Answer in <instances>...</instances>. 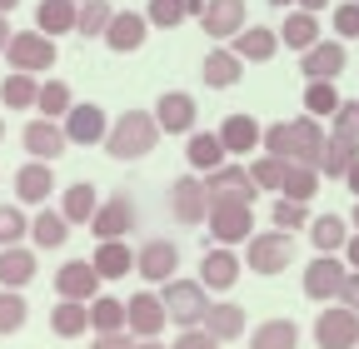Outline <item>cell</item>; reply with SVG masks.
Returning a JSON list of instances; mask_svg holds the SVG:
<instances>
[{"instance_id": "56", "label": "cell", "mask_w": 359, "mask_h": 349, "mask_svg": "<svg viewBox=\"0 0 359 349\" xmlns=\"http://www.w3.org/2000/svg\"><path fill=\"white\" fill-rule=\"evenodd\" d=\"M344 185H349V190H354V200H359V160L349 165V174H344Z\"/></svg>"}, {"instance_id": "44", "label": "cell", "mask_w": 359, "mask_h": 349, "mask_svg": "<svg viewBox=\"0 0 359 349\" xmlns=\"http://www.w3.org/2000/svg\"><path fill=\"white\" fill-rule=\"evenodd\" d=\"M25 320H30V304H25V294H20V289H0V334H15V329H25Z\"/></svg>"}, {"instance_id": "36", "label": "cell", "mask_w": 359, "mask_h": 349, "mask_svg": "<svg viewBox=\"0 0 359 349\" xmlns=\"http://www.w3.org/2000/svg\"><path fill=\"white\" fill-rule=\"evenodd\" d=\"M280 195H290V200H314L320 195V165H304V160H290V170H285V190Z\"/></svg>"}, {"instance_id": "11", "label": "cell", "mask_w": 359, "mask_h": 349, "mask_svg": "<svg viewBox=\"0 0 359 349\" xmlns=\"http://www.w3.org/2000/svg\"><path fill=\"white\" fill-rule=\"evenodd\" d=\"M200 25L210 30V40H235L250 25V6H245V0H210Z\"/></svg>"}, {"instance_id": "47", "label": "cell", "mask_w": 359, "mask_h": 349, "mask_svg": "<svg viewBox=\"0 0 359 349\" xmlns=\"http://www.w3.org/2000/svg\"><path fill=\"white\" fill-rule=\"evenodd\" d=\"M285 170H290V160H280V155H264V160H255V185L259 190H285Z\"/></svg>"}, {"instance_id": "22", "label": "cell", "mask_w": 359, "mask_h": 349, "mask_svg": "<svg viewBox=\"0 0 359 349\" xmlns=\"http://www.w3.org/2000/svg\"><path fill=\"white\" fill-rule=\"evenodd\" d=\"M80 25V0H40V11H35V30L45 35H70Z\"/></svg>"}, {"instance_id": "9", "label": "cell", "mask_w": 359, "mask_h": 349, "mask_svg": "<svg viewBox=\"0 0 359 349\" xmlns=\"http://www.w3.org/2000/svg\"><path fill=\"white\" fill-rule=\"evenodd\" d=\"M100 270H95V259H70V265H60L55 270V294L60 299H95V289H100Z\"/></svg>"}, {"instance_id": "33", "label": "cell", "mask_w": 359, "mask_h": 349, "mask_svg": "<svg viewBox=\"0 0 359 349\" xmlns=\"http://www.w3.org/2000/svg\"><path fill=\"white\" fill-rule=\"evenodd\" d=\"M30 240L40 245V249H60L65 240H70V220L60 210H40L35 220H30Z\"/></svg>"}, {"instance_id": "7", "label": "cell", "mask_w": 359, "mask_h": 349, "mask_svg": "<svg viewBox=\"0 0 359 349\" xmlns=\"http://www.w3.org/2000/svg\"><path fill=\"white\" fill-rule=\"evenodd\" d=\"M170 210L180 225H205L210 220V185L195 180V174H180L175 190H170Z\"/></svg>"}, {"instance_id": "43", "label": "cell", "mask_w": 359, "mask_h": 349, "mask_svg": "<svg viewBox=\"0 0 359 349\" xmlns=\"http://www.w3.org/2000/svg\"><path fill=\"white\" fill-rule=\"evenodd\" d=\"M70 105H75V100H70V85H65V80H45V85H40V100H35V110H40L45 120H60V115H70Z\"/></svg>"}, {"instance_id": "31", "label": "cell", "mask_w": 359, "mask_h": 349, "mask_svg": "<svg viewBox=\"0 0 359 349\" xmlns=\"http://www.w3.org/2000/svg\"><path fill=\"white\" fill-rule=\"evenodd\" d=\"M309 240L320 254H339L349 245V220H339V214H320V220H309Z\"/></svg>"}, {"instance_id": "27", "label": "cell", "mask_w": 359, "mask_h": 349, "mask_svg": "<svg viewBox=\"0 0 359 349\" xmlns=\"http://www.w3.org/2000/svg\"><path fill=\"white\" fill-rule=\"evenodd\" d=\"M219 140H224V150H230V155H250L255 145H264V130H259L250 115H224Z\"/></svg>"}, {"instance_id": "58", "label": "cell", "mask_w": 359, "mask_h": 349, "mask_svg": "<svg viewBox=\"0 0 359 349\" xmlns=\"http://www.w3.org/2000/svg\"><path fill=\"white\" fill-rule=\"evenodd\" d=\"M325 6H330V0H299V11H314V15H320Z\"/></svg>"}, {"instance_id": "29", "label": "cell", "mask_w": 359, "mask_h": 349, "mask_svg": "<svg viewBox=\"0 0 359 349\" xmlns=\"http://www.w3.org/2000/svg\"><path fill=\"white\" fill-rule=\"evenodd\" d=\"M354 160H359V140H349V135H330L325 150H320V174H330V180H344Z\"/></svg>"}, {"instance_id": "25", "label": "cell", "mask_w": 359, "mask_h": 349, "mask_svg": "<svg viewBox=\"0 0 359 349\" xmlns=\"http://www.w3.org/2000/svg\"><path fill=\"white\" fill-rule=\"evenodd\" d=\"M280 40L290 50H299V55L314 50V46H320V15H314V11H290L285 25H280Z\"/></svg>"}, {"instance_id": "14", "label": "cell", "mask_w": 359, "mask_h": 349, "mask_svg": "<svg viewBox=\"0 0 359 349\" xmlns=\"http://www.w3.org/2000/svg\"><path fill=\"white\" fill-rule=\"evenodd\" d=\"M205 185H210V200H250V205H255V195H259L255 174L240 170V165H230V160H224L219 170H210Z\"/></svg>"}, {"instance_id": "19", "label": "cell", "mask_w": 359, "mask_h": 349, "mask_svg": "<svg viewBox=\"0 0 359 349\" xmlns=\"http://www.w3.org/2000/svg\"><path fill=\"white\" fill-rule=\"evenodd\" d=\"M344 65H349V55H344V40H320L314 50H304V80H339L344 75Z\"/></svg>"}, {"instance_id": "21", "label": "cell", "mask_w": 359, "mask_h": 349, "mask_svg": "<svg viewBox=\"0 0 359 349\" xmlns=\"http://www.w3.org/2000/svg\"><path fill=\"white\" fill-rule=\"evenodd\" d=\"M50 185H55V174L45 160H30V165L15 170V200L20 205H45L50 200Z\"/></svg>"}, {"instance_id": "34", "label": "cell", "mask_w": 359, "mask_h": 349, "mask_svg": "<svg viewBox=\"0 0 359 349\" xmlns=\"http://www.w3.org/2000/svg\"><path fill=\"white\" fill-rule=\"evenodd\" d=\"M50 329H55L60 339H80V334L90 329V304H85V299L55 304V310H50Z\"/></svg>"}, {"instance_id": "28", "label": "cell", "mask_w": 359, "mask_h": 349, "mask_svg": "<svg viewBox=\"0 0 359 349\" xmlns=\"http://www.w3.org/2000/svg\"><path fill=\"white\" fill-rule=\"evenodd\" d=\"M185 160L195 165V170H219L224 160H230V150H224V140L215 135V130H195V135H190V145H185Z\"/></svg>"}, {"instance_id": "26", "label": "cell", "mask_w": 359, "mask_h": 349, "mask_svg": "<svg viewBox=\"0 0 359 349\" xmlns=\"http://www.w3.org/2000/svg\"><path fill=\"white\" fill-rule=\"evenodd\" d=\"M280 46H285V40L269 30V25H245V30L235 35V55H240V60H275Z\"/></svg>"}, {"instance_id": "1", "label": "cell", "mask_w": 359, "mask_h": 349, "mask_svg": "<svg viewBox=\"0 0 359 349\" xmlns=\"http://www.w3.org/2000/svg\"><path fill=\"white\" fill-rule=\"evenodd\" d=\"M160 120L150 115V110H125V115H115L110 120V135H105V150L115 155V160H145L155 145H160Z\"/></svg>"}, {"instance_id": "38", "label": "cell", "mask_w": 359, "mask_h": 349, "mask_svg": "<svg viewBox=\"0 0 359 349\" xmlns=\"http://www.w3.org/2000/svg\"><path fill=\"white\" fill-rule=\"evenodd\" d=\"M90 324H95L100 334H120L130 324V304L110 299V294H95V304H90Z\"/></svg>"}, {"instance_id": "18", "label": "cell", "mask_w": 359, "mask_h": 349, "mask_svg": "<svg viewBox=\"0 0 359 349\" xmlns=\"http://www.w3.org/2000/svg\"><path fill=\"white\" fill-rule=\"evenodd\" d=\"M135 225V200L120 190V195H110L100 210H95V220H90V230H95V240H120L125 230Z\"/></svg>"}, {"instance_id": "4", "label": "cell", "mask_w": 359, "mask_h": 349, "mask_svg": "<svg viewBox=\"0 0 359 349\" xmlns=\"http://www.w3.org/2000/svg\"><path fill=\"white\" fill-rule=\"evenodd\" d=\"M6 60L15 70H30V75L50 70L55 65V35H45V30H15V40L6 46Z\"/></svg>"}, {"instance_id": "6", "label": "cell", "mask_w": 359, "mask_h": 349, "mask_svg": "<svg viewBox=\"0 0 359 349\" xmlns=\"http://www.w3.org/2000/svg\"><path fill=\"white\" fill-rule=\"evenodd\" d=\"M210 235L219 245H245L255 230H250V200H210Z\"/></svg>"}, {"instance_id": "5", "label": "cell", "mask_w": 359, "mask_h": 349, "mask_svg": "<svg viewBox=\"0 0 359 349\" xmlns=\"http://www.w3.org/2000/svg\"><path fill=\"white\" fill-rule=\"evenodd\" d=\"M314 344L320 349H359V315L349 304H330L314 320Z\"/></svg>"}, {"instance_id": "13", "label": "cell", "mask_w": 359, "mask_h": 349, "mask_svg": "<svg viewBox=\"0 0 359 349\" xmlns=\"http://www.w3.org/2000/svg\"><path fill=\"white\" fill-rule=\"evenodd\" d=\"M344 280H349V265H339L334 254H320L314 265H304V294L309 299H339Z\"/></svg>"}, {"instance_id": "17", "label": "cell", "mask_w": 359, "mask_h": 349, "mask_svg": "<svg viewBox=\"0 0 359 349\" xmlns=\"http://www.w3.org/2000/svg\"><path fill=\"white\" fill-rule=\"evenodd\" d=\"M150 40V15H135V11H115L110 30H105V46L115 55H130V50H140Z\"/></svg>"}, {"instance_id": "10", "label": "cell", "mask_w": 359, "mask_h": 349, "mask_svg": "<svg viewBox=\"0 0 359 349\" xmlns=\"http://www.w3.org/2000/svg\"><path fill=\"white\" fill-rule=\"evenodd\" d=\"M20 145L35 155V160H45V165H50V160H60L65 155V145H70V135H65V125H55V120H30L25 130H20Z\"/></svg>"}, {"instance_id": "8", "label": "cell", "mask_w": 359, "mask_h": 349, "mask_svg": "<svg viewBox=\"0 0 359 349\" xmlns=\"http://www.w3.org/2000/svg\"><path fill=\"white\" fill-rule=\"evenodd\" d=\"M155 120L165 135H195V120H200V105L185 95V90H165L155 100Z\"/></svg>"}, {"instance_id": "24", "label": "cell", "mask_w": 359, "mask_h": 349, "mask_svg": "<svg viewBox=\"0 0 359 349\" xmlns=\"http://www.w3.org/2000/svg\"><path fill=\"white\" fill-rule=\"evenodd\" d=\"M35 280V254L20 245H0V289H25Z\"/></svg>"}, {"instance_id": "23", "label": "cell", "mask_w": 359, "mask_h": 349, "mask_svg": "<svg viewBox=\"0 0 359 349\" xmlns=\"http://www.w3.org/2000/svg\"><path fill=\"white\" fill-rule=\"evenodd\" d=\"M200 75H205L210 90H230V85H240V75H245V60L235 55V46L230 50H210L205 65H200Z\"/></svg>"}, {"instance_id": "48", "label": "cell", "mask_w": 359, "mask_h": 349, "mask_svg": "<svg viewBox=\"0 0 359 349\" xmlns=\"http://www.w3.org/2000/svg\"><path fill=\"white\" fill-rule=\"evenodd\" d=\"M30 235V220L20 205H0V245H20Z\"/></svg>"}, {"instance_id": "53", "label": "cell", "mask_w": 359, "mask_h": 349, "mask_svg": "<svg viewBox=\"0 0 359 349\" xmlns=\"http://www.w3.org/2000/svg\"><path fill=\"white\" fill-rule=\"evenodd\" d=\"M339 304H349V310L359 315V270H349V280H344V289H339Z\"/></svg>"}, {"instance_id": "61", "label": "cell", "mask_w": 359, "mask_h": 349, "mask_svg": "<svg viewBox=\"0 0 359 349\" xmlns=\"http://www.w3.org/2000/svg\"><path fill=\"white\" fill-rule=\"evenodd\" d=\"M135 349H170V344H155V339H145V344H135Z\"/></svg>"}, {"instance_id": "41", "label": "cell", "mask_w": 359, "mask_h": 349, "mask_svg": "<svg viewBox=\"0 0 359 349\" xmlns=\"http://www.w3.org/2000/svg\"><path fill=\"white\" fill-rule=\"evenodd\" d=\"M110 20H115V6L110 0H80V25H75V35H85V40H105V30H110Z\"/></svg>"}, {"instance_id": "42", "label": "cell", "mask_w": 359, "mask_h": 349, "mask_svg": "<svg viewBox=\"0 0 359 349\" xmlns=\"http://www.w3.org/2000/svg\"><path fill=\"white\" fill-rule=\"evenodd\" d=\"M344 100H339V90H334V80H309L304 85V115H334Z\"/></svg>"}, {"instance_id": "63", "label": "cell", "mask_w": 359, "mask_h": 349, "mask_svg": "<svg viewBox=\"0 0 359 349\" xmlns=\"http://www.w3.org/2000/svg\"><path fill=\"white\" fill-rule=\"evenodd\" d=\"M0 140H6V120H0Z\"/></svg>"}, {"instance_id": "60", "label": "cell", "mask_w": 359, "mask_h": 349, "mask_svg": "<svg viewBox=\"0 0 359 349\" xmlns=\"http://www.w3.org/2000/svg\"><path fill=\"white\" fill-rule=\"evenodd\" d=\"M15 6H20V0H0V15H11Z\"/></svg>"}, {"instance_id": "2", "label": "cell", "mask_w": 359, "mask_h": 349, "mask_svg": "<svg viewBox=\"0 0 359 349\" xmlns=\"http://www.w3.org/2000/svg\"><path fill=\"white\" fill-rule=\"evenodd\" d=\"M245 265L255 275H285L294 265V235L290 230H264V235H250L245 240Z\"/></svg>"}, {"instance_id": "12", "label": "cell", "mask_w": 359, "mask_h": 349, "mask_svg": "<svg viewBox=\"0 0 359 349\" xmlns=\"http://www.w3.org/2000/svg\"><path fill=\"white\" fill-rule=\"evenodd\" d=\"M175 265H180V249H175V240H145L140 249H135V270H140L150 285L175 280Z\"/></svg>"}, {"instance_id": "59", "label": "cell", "mask_w": 359, "mask_h": 349, "mask_svg": "<svg viewBox=\"0 0 359 349\" xmlns=\"http://www.w3.org/2000/svg\"><path fill=\"white\" fill-rule=\"evenodd\" d=\"M269 6H275V11H290V6H299V0H269Z\"/></svg>"}, {"instance_id": "49", "label": "cell", "mask_w": 359, "mask_h": 349, "mask_svg": "<svg viewBox=\"0 0 359 349\" xmlns=\"http://www.w3.org/2000/svg\"><path fill=\"white\" fill-rule=\"evenodd\" d=\"M275 225H280V230L309 225V205H304V200H290V195H280V200H275Z\"/></svg>"}, {"instance_id": "52", "label": "cell", "mask_w": 359, "mask_h": 349, "mask_svg": "<svg viewBox=\"0 0 359 349\" xmlns=\"http://www.w3.org/2000/svg\"><path fill=\"white\" fill-rule=\"evenodd\" d=\"M219 344H224V339H215V334H210V329H200V324H195V329H185V334L175 339V349H219Z\"/></svg>"}, {"instance_id": "45", "label": "cell", "mask_w": 359, "mask_h": 349, "mask_svg": "<svg viewBox=\"0 0 359 349\" xmlns=\"http://www.w3.org/2000/svg\"><path fill=\"white\" fill-rule=\"evenodd\" d=\"M264 155H280V160H294V120H280V125H264Z\"/></svg>"}, {"instance_id": "3", "label": "cell", "mask_w": 359, "mask_h": 349, "mask_svg": "<svg viewBox=\"0 0 359 349\" xmlns=\"http://www.w3.org/2000/svg\"><path fill=\"white\" fill-rule=\"evenodd\" d=\"M165 310H170V320L180 324V329H195V324H205V310H210V289H205V280H165Z\"/></svg>"}, {"instance_id": "35", "label": "cell", "mask_w": 359, "mask_h": 349, "mask_svg": "<svg viewBox=\"0 0 359 349\" xmlns=\"http://www.w3.org/2000/svg\"><path fill=\"white\" fill-rule=\"evenodd\" d=\"M95 210H100V200H95V185H70L65 195H60V214H65V220L70 225H90V220H95Z\"/></svg>"}, {"instance_id": "46", "label": "cell", "mask_w": 359, "mask_h": 349, "mask_svg": "<svg viewBox=\"0 0 359 349\" xmlns=\"http://www.w3.org/2000/svg\"><path fill=\"white\" fill-rule=\"evenodd\" d=\"M150 25H160V30H175V25H185L190 20V6L185 0H150Z\"/></svg>"}, {"instance_id": "15", "label": "cell", "mask_w": 359, "mask_h": 349, "mask_svg": "<svg viewBox=\"0 0 359 349\" xmlns=\"http://www.w3.org/2000/svg\"><path fill=\"white\" fill-rule=\"evenodd\" d=\"M240 270H245V259H240L230 245H219V249H205V259H200V280H205V289H215V294L235 289Z\"/></svg>"}, {"instance_id": "39", "label": "cell", "mask_w": 359, "mask_h": 349, "mask_svg": "<svg viewBox=\"0 0 359 349\" xmlns=\"http://www.w3.org/2000/svg\"><path fill=\"white\" fill-rule=\"evenodd\" d=\"M130 265H135V249H130L125 240H100V249H95V270H100L105 280L130 275Z\"/></svg>"}, {"instance_id": "37", "label": "cell", "mask_w": 359, "mask_h": 349, "mask_svg": "<svg viewBox=\"0 0 359 349\" xmlns=\"http://www.w3.org/2000/svg\"><path fill=\"white\" fill-rule=\"evenodd\" d=\"M294 344H299L294 320H264V324H255V339H250V349H294Z\"/></svg>"}, {"instance_id": "50", "label": "cell", "mask_w": 359, "mask_h": 349, "mask_svg": "<svg viewBox=\"0 0 359 349\" xmlns=\"http://www.w3.org/2000/svg\"><path fill=\"white\" fill-rule=\"evenodd\" d=\"M334 35H339V40H359V0L334 6Z\"/></svg>"}, {"instance_id": "30", "label": "cell", "mask_w": 359, "mask_h": 349, "mask_svg": "<svg viewBox=\"0 0 359 349\" xmlns=\"http://www.w3.org/2000/svg\"><path fill=\"white\" fill-rule=\"evenodd\" d=\"M40 100V85L30 70H11L6 80H0V105H11V110H35Z\"/></svg>"}, {"instance_id": "16", "label": "cell", "mask_w": 359, "mask_h": 349, "mask_svg": "<svg viewBox=\"0 0 359 349\" xmlns=\"http://www.w3.org/2000/svg\"><path fill=\"white\" fill-rule=\"evenodd\" d=\"M65 135H70V145H105L110 120H105L100 105H70V115H65Z\"/></svg>"}, {"instance_id": "54", "label": "cell", "mask_w": 359, "mask_h": 349, "mask_svg": "<svg viewBox=\"0 0 359 349\" xmlns=\"http://www.w3.org/2000/svg\"><path fill=\"white\" fill-rule=\"evenodd\" d=\"M90 349H135V339H125V334H100Z\"/></svg>"}, {"instance_id": "20", "label": "cell", "mask_w": 359, "mask_h": 349, "mask_svg": "<svg viewBox=\"0 0 359 349\" xmlns=\"http://www.w3.org/2000/svg\"><path fill=\"white\" fill-rule=\"evenodd\" d=\"M130 304V329L140 334V339H155L160 329H165V320H170V310H165V294H135V299H125Z\"/></svg>"}, {"instance_id": "51", "label": "cell", "mask_w": 359, "mask_h": 349, "mask_svg": "<svg viewBox=\"0 0 359 349\" xmlns=\"http://www.w3.org/2000/svg\"><path fill=\"white\" fill-rule=\"evenodd\" d=\"M334 135H349V140H359V100H344V105L334 110Z\"/></svg>"}, {"instance_id": "62", "label": "cell", "mask_w": 359, "mask_h": 349, "mask_svg": "<svg viewBox=\"0 0 359 349\" xmlns=\"http://www.w3.org/2000/svg\"><path fill=\"white\" fill-rule=\"evenodd\" d=\"M349 225H359V200H354V214H349Z\"/></svg>"}, {"instance_id": "32", "label": "cell", "mask_w": 359, "mask_h": 349, "mask_svg": "<svg viewBox=\"0 0 359 349\" xmlns=\"http://www.w3.org/2000/svg\"><path fill=\"white\" fill-rule=\"evenodd\" d=\"M325 130H320V115H299L294 120V160L304 165H320V150H325Z\"/></svg>"}, {"instance_id": "55", "label": "cell", "mask_w": 359, "mask_h": 349, "mask_svg": "<svg viewBox=\"0 0 359 349\" xmlns=\"http://www.w3.org/2000/svg\"><path fill=\"white\" fill-rule=\"evenodd\" d=\"M11 40H15V30H11V20H6V15H0V55H6Z\"/></svg>"}, {"instance_id": "40", "label": "cell", "mask_w": 359, "mask_h": 349, "mask_svg": "<svg viewBox=\"0 0 359 349\" xmlns=\"http://www.w3.org/2000/svg\"><path fill=\"white\" fill-rule=\"evenodd\" d=\"M205 329L215 339H240L245 334V310H240V304H210V310H205Z\"/></svg>"}, {"instance_id": "57", "label": "cell", "mask_w": 359, "mask_h": 349, "mask_svg": "<svg viewBox=\"0 0 359 349\" xmlns=\"http://www.w3.org/2000/svg\"><path fill=\"white\" fill-rule=\"evenodd\" d=\"M344 254H349V265L359 270V235H349V245H344Z\"/></svg>"}]
</instances>
